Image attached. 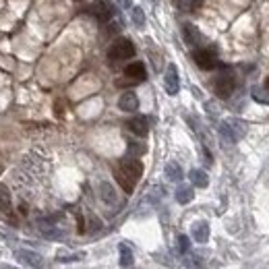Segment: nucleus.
I'll return each mask as SVG.
<instances>
[{"label": "nucleus", "mask_w": 269, "mask_h": 269, "mask_svg": "<svg viewBox=\"0 0 269 269\" xmlns=\"http://www.w3.org/2000/svg\"><path fill=\"white\" fill-rule=\"evenodd\" d=\"M143 174V164L137 157H126L120 164V168L116 170V180L122 186V191L131 195L135 191V184L139 182V178Z\"/></svg>", "instance_id": "1"}, {"label": "nucleus", "mask_w": 269, "mask_h": 269, "mask_svg": "<svg viewBox=\"0 0 269 269\" xmlns=\"http://www.w3.org/2000/svg\"><path fill=\"white\" fill-rule=\"evenodd\" d=\"M217 133H220L222 143L236 145L246 135V124L242 120H238V118H226V120H222L220 126H217Z\"/></svg>", "instance_id": "2"}, {"label": "nucleus", "mask_w": 269, "mask_h": 269, "mask_svg": "<svg viewBox=\"0 0 269 269\" xmlns=\"http://www.w3.org/2000/svg\"><path fill=\"white\" fill-rule=\"evenodd\" d=\"M135 44L131 42V39H116V42L110 46V50H108V58L110 60H128V58L135 56Z\"/></svg>", "instance_id": "3"}, {"label": "nucleus", "mask_w": 269, "mask_h": 269, "mask_svg": "<svg viewBox=\"0 0 269 269\" xmlns=\"http://www.w3.org/2000/svg\"><path fill=\"white\" fill-rule=\"evenodd\" d=\"M234 89H236V79L230 75V73H222L220 77L215 79V83H213V91L217 97H222V99H228L232 93H234Z\"/></svg>", "instance_id": "4"}, {"label": "nucleus", "mask_w": 269, "mask_h": 269, "mask_svg": "<svg viewBox=\"0 0 269 269\" xmlns=\"http://www.w3.org/2000/svg\"><path fill=\"white\" fill-rule=\"evenodd\" d=\"M193 60L199 68H203V71H211V68L217 66V60H215V54L211 50H195L193 52Z\"/></svg>", "instance_id": "5"}, {"label": "nucleus", "mask_w": 269, "mask_h": 269, "mask_svg": "<svg viewBox=\"0 0 269 269\" xmlns=\"http://www.w3.org/2000/svg\"><path fill=\"white\" fill-rule=\"evenodd\" d=\"M164 87L170 95H176L180 89V77H178V66L176 64H168L166 75H164Z\"/></svg>", "instance_id": "6"}, {"label": "nucleus", "mask_w": 269, "mask_h": 269, "mask_svg": "<svg viewBox=\"0 0 269 269\" xmlns=\"http://www.w3.org/2000/svg\"><path fill=\"white\" fill-rule=\"evenodd\" d=\"M17 261L21 265H27V267H42L44 265V259L39 253L35 251H29V248H19V251L15 253Z\"/></svg>", "instance_id": "7"}, {"label": "nucleus", "mask_w": 269, "mask_h": 269, "mask_svg": "<svg viewBox=\"0 0 269 269\" xmlns=\"http://www.w3.org/2000/svg\"><path fill=\"white\" fill-rule=\"evenodd\" d=\"M89 13H91L99 23H106L112 19V4L108 2V0H99V2H95L91 8H87Z\"/></svg>", "instance_id": "8"}, {"label": "nucleus", "mask_w": 269, "mask_h": 269, "mask_svg": "<svg viewBox=\"0 0 269 269\" xmlns=\"http://www.w3.org/2000/svg\"><path fill=\"white\" fill-rule=\"evenodd\" d=\"M124 77L133 83H141L147 79V71H145V64L143 62H131L124 68Z\"/></svg>", "instance_id": "9"}, {"label": "nucleus", "mask_w": 269, "mask_h": 269, "mask_svg": "<svg viewBox=\"0 0 269 269\" xmlns=\"http://www.w3.org/2000/svg\"><path fill=\"white\" fill-rule=\"evenodd\" d=\"M182 37H184V42H186L188 46H193V48H197V46L203 44V33L199 31L195 25H191V23H184V25H182Z\"/></svg>", "instance_id": "10"}, {"label": "nucleus", "mask_w": 269, "mask_h": 269, "mask_svg": "<svg viewBox=\"0 0 269 269\" xmlns=\"http://www.w3.org/2000/svg\"><path fill=\"white\" fill-rule=\"evenodd\" d=\"M118 108L122 112H137L139 110V97L133 91H124L118 99Z\"/></svg>", "instance_id": "11"}, {"label": "nucleus", "mask_w": 269, "mask_h": 269, "mask_svg": "<svg viewBox=\"0 0 269 269\" xmlns=\"http://www.w3.org/2000/svg\"><path fill=\"white\" fill-rule=\"evenodd\" d=\"M128 128H131V133H135L137 137H147L149 133V122L145 116H135L128 120Z\"/></svg>", "instance_id": "12"}, {"label": "nucleus", "mask_w": 269, "mask_h": 269, "mask_svg": "<svg viewBox=\"0 0 269 269\" xmlns=\"http://www.w3.org/2000/svg\"><path fill=\"white\" fill-rule=\"evenodd\" d=\"M191 234H193V238H195V242H199V244H205L207 240H209V224L207 222H195L193 224V228H191Z\"/></svg>", "instance_id": "13"}, {"label": "nucleus", "mask_w": 269, "mask_h": 269, "mask_svg": "<svg viewBox=\"0 0 269 269\" xmlns=\"http://www.w3.org/2000/svg\"><path fill=\"white\" fill-rule=\"evenodd\" d=\"M99 199L106 203V205H114L118 201V195H116V188L110 182H99Z\"/></svg>", "instance_id": "14"}, {"label": "nucleus", "mask_w": 269, "mask_h": 269, "mask_svg": "<svg viewBox=\"0 0 269 269\" xmlns=\"http://www.w3.org/2000/svg\"><path fill=\"white\" fill-rule=\"evenodd\" d=\"M176 201L180 203V205H186V203H191L193 199H195V191H193V186H186V184H182V186H178L176 188Z\"/></svg>", "instance_id": "15"}, {"label": "nucleus", "mask_w": 269, "mask_h": 269, "mask_svg": "<svg viewBox=\"0 0 269 269\" xmlns=\"http://www.w3.org/2000/svg\"><path fill=\"white\" fill-rule=\"evenodd\" d=\"M166 176H168V180H172V182H180L182 180V168L178 162H168L166 164Z\"/></svg>", "instance_id": "16"}, {"label": "nucleus", "mask_w": 269, "mask_h": 269, "mask_svg": "<svg viewBox=\"0 0 269 269\" xmlns=\"http://www.w3.org/2000/svg\"><path fill=\"white\" fill-rule=\"evenodd\" d=\"M188 178H191L193 186H197V188H205L209 184V178H207L205 170H199V168H195V170L188 172Z\"/></svg>", "instance_id": "17"}, {"label": "nucleus", "mask_w": 269, "mask_h": 269, "mask_svg": "<svg viewBox=\"0 0 269 269\" xmlns=\"http://www.w3.org/2000/svg\"><path fill=\"white\" fill-rule=\"evenodd\" d=\"M251 95H253L255 102H259V104H263V106L269 104V89H267L265 85H263V87L253 85V87H251Z\"/></svg>", "instance_id": "18"}, {"label": "nucleus", "mask_w": 269, "mask_h": 269, "mask_svg": "<svg viewBox=\"0 0 269 269\" xmlns=\"http://www.w3.org/2000/svg\"><path fill=\"white\" fill-rule=\"evenodd\" d=\"M118 251H120V265H122V267H131V265L135 263L133 251H131V246H128L126 242H120V246H118Z\"/></svg>", "instance_id": "19"}, {"label": "nucleus", "mask_w": 269, "mask_h": 269, "mask_svg": "<svg viewBox=\"0 0 269 269\" xmlns=\"http://www.w3.org/2000/svg\"><path fill=\"white\" fill-rule=\"evenodd\" d=\"M0 211L8 213L11 211V191L6 184H0Z\"/></svg>", "instance_id": "20"}, {"label": "nucleus", "mask_w": 269, "mask_h": 269, "mask_svg": "<svg viewBox=\"0 0 269 269\" xmlns=\"http://www.w3.org/2000/svg\"><path fill=\"white\" fill-rule=\"evenodd\" d=\"M164 197V188L162 186H151L149 188V193L145 195L143 199V205H157V201Z\"/></svg>", "instance_id": "21"}, {"label": "nucleus", "mask_w": 269, "mask_h": 269, "mask_svg": "<svg viewBox=\"0 0 269 269\" xmlns=\"http://www.w3.org/2000/svg\"><path fill=\"white\" fill-rule=\"evenodd\" d=\"M174 4L180 8V11L193 13V11H197V8L203 4V0H174Z\"/></svg>", "instance_id": "22"}, {"label": "nucleus", "mask_w": 269, "mask_h": 269, "mask_svg": "<svg viewBox=\"0 0 269 269\" xmlns=\"http://www.w3.org/2000/svg\"><path fill=\"white\" fill-rule=\"evenodd\" d=\"M131 19H133V23L141 29V27H145V13H143V8L141 6H135L133 11H131Z\"/></svg>", "instance_id": "23"}, {"label": "nucleus", "mask_w": 269, "mask_h": 269, "mask_svg": "<svg viewBox=\"0 0 269 269\" xmlns=\"http://www.w3.org/2000/svg\"><path fill=\"white\" fill-rule=\"evenodd\" d=\"M56 259H58V261H64V263H68V261H81V259H83V253H66V251H58V253H56Z\"/></svg>", "instance_id": "24"}, {"label": "nucleus", "mask_w": 269, "mask_h": 269, "mask_svg": "<svg viewBox=\"0 0 269 269\" xmlns=\"http://www.w3.org/2000/svg\"><path fill=\"white\" fill-rule=\"evenodd\" d=\"M145 153V145L137 141H128V157H139Z\"/></svg>", "instance_id": "25"}, {"label": "nucleus", "mask_w": 269, "mask_h": 269, "mask_svg": "<svg viewBox=\"0 0 269 269\" xmlns=\"http://www.w3.org/2000/svg\"><path fill=\"white\" fill-rule=\"evenodd\" d=\"M176 248H178V253L180 255H186L188 251H191V242H188V236L180 234L176 238Z\"/></svg>", "instance_id": "26"}, {"label": "nucleus", "mask_w": 269, "mask_h": 269, "mask_svg": "<svg viewBox=\"0 0 269 269\" xmlns=\"http://www.w3.org/2000/svg\"><path fill=\"white\" fill-rule=\"evenodd\" d=\"M120 4L122 6H131V0H120Z\"/></svg>", "instance_id": "27"}, {"label": "nucleus", "mask_w": 269, "mask_h": 269, "mask_svg": "<svg viewBox=\"0 0 269 269\" xmlns=\"http://www.w3.org/2000/svg\"><path fill=\"white\" fill-rule=\"evenodd\" d=\"M2 172H4V166H2V164H0V176H2Z\"/></svg>", "instance_id": "28"}, {"label": "nucleus", "mask_w": 269, "mask_h": 269, "mask_svg": "<svg viewBox=\"0 0 269 269\" xmlns=\"http://www.w3.org/2000/svg\"><path fill=\"white\" fill-rule=\"evenodd\" d=\"M265 87H267V89H269V77H267V79H265Z\"/></svg>", "instance_id": "29"}, {"label": "nucleus", "mask_w": 269, "mask_h": 269, "mask_svg": "<svg viewBox=\"0 0 269 269\" xmlns=\"http://www.w3.org/2000/svg\"><path fill=\"white\" fill-rule=\"evenodd\" d=\"M77 2H83V0H77Z\"/></svg>", "instance_id": "30"}]
</instances>
